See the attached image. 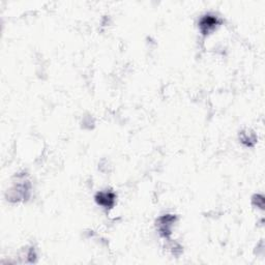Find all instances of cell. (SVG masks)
Returning a JSON list of instances; mask_svg holds the SVG:
<instances>
[{
    "label": "cell",
    "mask_w": 265,
    "mask_h": 265,
    "mask_svg": "<svg viewBox=\"0 0 265 265\" xmlns=\"http://www.w3.org/2000/svg\"><path fill=\"white\" fill-rule=\"evenodd\" d=\"M218 25H220L218 18L214 16V14H210L203 16L199 22V28L204 36L212 32Z\"/></svg>",
    "instance_id": "obj_2"
},
{
    "label": "cell",
    "mask_w": 265,
    "mask_h": 265,
    "mask_svg": "<svg viewBox=\"0 0 265 265\" xmlns=\"http://www.w3.org/2000/svg\"><path fill=\"white\" fill-rule=\"evenodd\" d=\"M175 216L172 214H166L160 216L158 222H156V226H158V230L160 232V234L162 236L168 238L170 235H171V231H172V227L173 224L175 223Z\"/></svg>",
    "instance_id": "obj_1"
},
{
    "label": "cell",
    "mask_w": 265,
    "mask_h": 265,
    "mask_svg": "<svg viewBox=\"0 0 265 265\" xmlns=\"http://www.w3.org/2000/svg\"><path fill=\"white\" fill-rule=\"evenodd\" d=\"M96 201L98 205L105 208H112L115 203V194L111 190H105V192H100L96 196Z\"/></svg>",
    "instance_id": "obj_3"
}]
</instances>
